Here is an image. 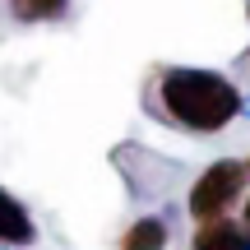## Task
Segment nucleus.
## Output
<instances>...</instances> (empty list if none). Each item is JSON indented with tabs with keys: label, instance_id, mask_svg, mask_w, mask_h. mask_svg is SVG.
<instances>
[{
	"label": "nucleus",
	"instance_id": "1",
	"mask_svg": "<svg viewBox=\"0 0 250 250\" xmlns=\"http://www.w3.org/2000/svg\"><path fill=\"white\" fill-rule=\"evenodd\" d=\"M162 102L190 130H223L241 111V93L208 70H171L162 79Z\"/></svg>",
	"mask_w": 250,
	"mask_h": 250
},
{
	"label": "nucleus",
	"instance_id": "2",
	"mask_svg": "<svg viewBox=\"0 0 250 250\" xmlns=\"http://www.w3.org/2000/svg\"><path fill=\"white\" fill-rule=\"evenodd\" d=\"M241 190H246V167L236 158H223L195 181V190H190V213H195L199 223H213L232 199H241Z\"/></svg>",
	"mask_w": 250,
	"mask_h": 250
},
{
	"label": "nucleus",
	"instance_id": "3",
	"mask_svg": "<svg viewBox=\"0 0 250 250\" xmlns=\"http://www.w3.org/2000/svg\"><path fill=\"white\" fill-rule=\"evenodd\" d=\"M195 250H250V236L236 223H199L195 232Z\"/></svg>",
	"mask_w": 250,
	"mask_h": 250
},
{
	"label": "nucleus",
	"instance_id": "4",
	"mask_svg": "<svg viewBox=\"0 0 250 250\" xmlns=\"http://www.w3.org/2000/svg\"><path fill=\"white\" fill-rule=\"evenodd\" d=\"M33 218L19 208V199H9L5 190H0V241L5 246H23V241H33Z\"/></svg>",
	"mask_w": 250,
	"mask_h": 250
},
{
	"label": "nucleus",
	"instance_id": "5",
	"mask_svg": "<svg viewBox=\"0 0 250 250\" xmlns=\"http://www.w3.org/2000/svg\"><path fill=\"white\" fill-rule=\"evenodd\" d=\"M162 246H167V223L158 218H139L121 241V250H162Z\"/></svg>",
	"mask_w": 250,
	"mask_h": 250
},
{
	"label": "nucleus",
	"instance_id": "6",
	"mask_svg": "<svg viewBox=\"0 0 250 250\" xmlns=\"http://www.w3.org/2000/svg\"><path fill=\"white\" fill-rule=\"evenodd\" d=\"M19 9H23V19H51L65 9V0H19Z\"/></svg>",
	"mask_w": 250,
	"mask_h": 250
},
{
	"label": "nucleus",
	"instance_id": "7",
	"mask_svg": "<svg viewBox=\"0 0 250 250\" xmlns=\"http://www.w3.org/2000/svg\"><path fill=\"white\" fill-rule=\"evenodd\" d=\"M246 223H250V199H246Z\"/></svg>",
	"mask_w": 250,
	"mask_h": 250
}]
</instances>
